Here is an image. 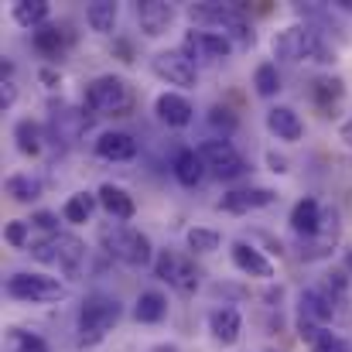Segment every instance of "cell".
Wrapping results in <instances>:
<instances>
[{"instance_id":"6da1fadb","label":"cell","mask_w":352,"mask_h":352,"mask_svg":"<svg viewBox=\"0 0 352 352\" xmlns=\"http://www.w3.org/2000/svg\"><path fill=\"white\" fill-rule=\"evenodd\" d=\"M274 58L280 62H336V52L308 24H291L274 34Z\"/></svg>"},{"instance_id":"7a4b0ae2","label":"cell","mask_w":352,"mask_h":352,"mask_svg":"<svg viewBox=\"0 0 352 352\" xmlns=\"http://www.w3.org/2000/svg\"><path fill=\"white\" fill-rule=\"evenodd\" d=\"M120 322V301L110 294H89L79 308V346H96Z\"/></svg>"},{"instance_id":"3957f363","label":"cell","mask_w":352,"mask_h":352,"mask_svg":"<svg viewBox=\"0 0 352 352\" xmlns=\"http://www.w3.org/2000/svg\"><path fill=\"white\" fill-rule=\"evenodd\" d=\"M31 256L41 260V263H55L65 274H76L82 267V260H86V243L79 236L55 233V236H45L41 243H34L31 246Z\"/></svg>"},{"instance_id":"277c9868","label":"cell","mask_w":352,"mask_h":352,"mask_svg":"<svg viewBox=\"0 0 352 352\" xmlns=\"http://www.w3.org/2000/svg\"><path fill=\"white\" fill-rule=\"evenodd\" d=\"M103 246L107 253H113L117 260L130 263V267H144L154 260V246L140 230H126V226H107L103 230Z\"/></svg>"},{"instance_id":"5b68a950","label":"cell","mask_w":352,"mask_h":352,"mask_svg":"<svg viewBox=\"0 0 352 352\" xmlns=\"http://www.w3.org/2000/svg\"><path fill=\"white\" fill-rule=\"evenodd\" d=\"M7 294L14 301H31V305H48L65 298V284L45 274H10L7 277Z\"/></svg>"},{"instance_id":"8992f818","label":"cell","mask_w":352,"mask_h":352,"mask_svg":"<svg viewBox=\"0 0 352 352\" xmlns=\"http://www.w3.org/2000/svg\"><path fill=\"white\" fill-rule=\"evenodd\" d=\"M86 107L93 113H107V117H123V110L130 107V89L120 76H100L89 82L86 89Z\"/></svg>"},{"instance_id":"52a82bcc","label":"cell","mask_w":352,"mask_h":352,"mask_svg":"<svg viewBox=\"0 0 352 352\" xmlns=\"http://www.w3.org/2000/svg\"><path fill=\"white\" fill-rule=\"evenodd\" d=\"M192 21L216 24V28H219V34H226L230 41L253 45V31H250L246 17H243L236 7H223V3H199V7H192Z\"/></svg>"},{"instance_id":"ba28073f","label":"cell","mask_w":352,"mask_h":352,"mask_svg":"<svg viewBox=\"0 0 352 352\" xmlns=\"http://www.w3.org/2000/svg\"><path fill=\"white\" fill-rule=\"evenodd\" d=\"M154 270H157V277L161 280H168L175 291H182V294H192V291H199V267L188 260V256H182V253H175V250H161L157 256H154Z\"/></svg>"},{"instance_id":"9c48e42d","label":"cell","mask_w":352,"mask_h":352,"mask_svg":"<svg viewBox=\"0 0 352 352\" xmlns=\"http://www.w3.org/2000/svg\"><path fill=\"white\" fill-rule=\"evenodd\" d=\"M151 69H154V76L157 79H164L168 86H195V79H199V69H195V62L182 52V48H168V52H157L154 55V62H151Z\"/></svg>"},{"instance_id":"30bf717a","label":"cell","mask_w":352,"mask_h":352,"mask_svg":"<svg viewBox=\"0 0 352 352\" xmlns=\"http://www.w3.org/2000/svg\"><path fill=\"white\" fill-rule=\"evenodd\" d=\"M199 154H202V161H206V168L216 175V178H236V175H243V157H239V151H236L230 140H206L202 147H199Z\"/></svg>"},{"instance_id":"8fae6325","label":"cell","mask_w":352,"mask_h":352,"mask_svg":"<svg viewBox=\"0 0 352 352\" xmlns=\"http://www.w3.org/2000/svg\"><path fill=\"white\" fill-rule=\"evenodd\" d=\"M182 52L195 62V58H226L233 52V41L219 31H188L182 41Z\"/></svg>"},{"instance_id":"7c38bea8","label":"cell","mask_w":352,"mask_h":352,"mask_svg":"<svg viewBox=\"0 0 352 352\" xmlns=\"http://www.w3.org/2000/svg\"><path fill=\"white\" fill-rule=\"evenodd\" d=\"M137 21H140V31L147 38H157V34H164L171 28L175 7L164 3V0H144V3H137Z\"/></svg>"},{"instance_id":"4fadbf2b","label":"cell","mask_w":352,"mask_h":352,"mask_svg":"<svg viewBox=\"0 0 352 352\" xmlns=\"http://www.w3.org/2000/svg\"><path fill=\"white\" fill-rule=\"evenodd\" d=\"M233 263L243 270V274H250V277H260V280H270L274 277V263L253 246V243H246V239H236L233 243Z\"/></svg>"},{"instance_id":"5bb4252c","label":"cell","mask_w":352,"mask_h":352,"mask_svg":"<svg viewBox=\"0 0 352 352\" xmlns=\"http://www.w3.org/2000/svg\"><path fill=\"white\" fill-rule=\"evenodd\" d=\"M96 154L103 161H133L137 157V140L123 130H107L96 140Z\"/></svg>"},{"instance_id":"9a60e30c","label":"cell","mask_w":352,"mask_h":352,"mask_svg":"<svg viewBox=\"0 0 352 352\" xmlns=\"http://www.w3.org/2000/svg\"><path fill=\"white\" fill-rule=\"evenodd\" d=\"M154 110H157V117L164 120L168 126H188L192 117H195L192 103H188L182 93H161L157 103H154Z\"/></svg>"},{"instance_id":"2e32d148","label":"cell","mask_w":352,"mask_h":352,"mask_svg":"<svg viewBox=\"0 0 352 352\" xmlns=\"http://www.w3.org/2000/svg\"><path fill=\"white\" fill-rule=\"evenodd\" d=\"M267 130L277 140H301L305 123H301V117L291 107H274V110H267Z\"/></svg>"},{"instance_id":"e0dca14e","label":"cell","mask_w":352,"mask_h":352,"mask_svg":"<svg viewBox=\"0 0 352 352\" xmlns=\"http://www.w3.org/2000/svg\"><path fill=\"white\" fill-rule=\"evenodd\" d=\"M209 332H212V339H216L219 346H233L236 339H239V332H243L239 311H236V308H216V311L209 315Z\"/></svg>"},{"instance_id":"ac0fdd59","label":"cell","mask_w":352,"mask_h":352,"mask_svg":"<svg viewBox=\"0 0 352 352\" xmlns=\"http://www.w3.org/2000/svg\"><path fill=\"white\" fill-rule=\"evenodd\" d=\"M277 195L270 192V188H243V192H230L223 202H219V209H226V212H250V209H263V206H270Z\"/></svg>"},{"instance_id":"d6986e66","label":"cell","mask_w":352,"mask_h":352,"mask_svg":"<svg viewBox=\"0 0 352 352\" xmlns=\"http://www.w3.org/2000/svg\"><path fill=\"white\" fill-rule=\"evenodd\" d=\"M202 175H206V161H202V154H199L195 147L178 151V157H175V178H178L185 188H195V185L202 182Z\"/></svg>"},{"instance_id":"ffe728a7","label":"cell","mask_w":352,"mask_h":352,"mask_svg":"<svg viewBox=\"0 0 352 352\" xmlns=\"http://www.w3.org/2000/svg\"><path fill=\"white\" fill-rule=\"evenodd\" d=\"M287 223H291V230L298 236H308V239H311V236L318 233V226H322V209H318V202H315V199H301V202L291 209V219H287Z\"/></svg>"},{"instance_id":"44dd1931","label":"cell","mask_w":352,"mask_h":352,"mask_svg":"<svg viewBox=\"0 0 352 352\" xmlns=\"http://www.w3.org/2000/svg\"><path fill=\"white\" fill-rule=\"evenodd\" d=\"M96 199H100V206L113 216V219H133V212H137V206H133V199L120 188V185H100V192H96Z\"/></svg>"},{"instance_id":"7402d4cb","label":"cell","mask_w":352,"mask_h":352,"mask_svg":"<svg viewBox=\"0 0 352 352\" xmlns=\"http://www.w3.org/2000/svg\"><path fill=\"white\" fill-rule=\"evenodd\" d=\"M164 315H168V298L161 291H144L133 305V318L144 325H157Z\"/></svg>"},{"instance_id":"603a6c76","label":"cell","mask_w":352,"mask_h":352,"mask_svg":"<svg viewBox=\"0 0 352 352\" xmlns=\"http://www.w3.org/2000/svg\"><path fill=\"white\" fill-rule=\"evenodd\" d=\"M10 17H14L21 28L38 31L41 24H48V3H45V0H17V3L10 7Z\"/></svg>"},{"instance_id":"cb8c5ba5","label":"cell","mask_w":352,"mask_h":352,"mask_svg":"<svg viewBox=\"0 0 352 352\" xmlns=\"http://www.w3.org/2000/svg\"><path fill=\"white\" fill-rule=\"evenodd\" d=\"M311 239H315V246L305 253L308 260H311V256H322V253L332 250V243L339 239V212H336V209H325V212H322V226H318V233L311 236Z\"/></svg>"},{"instance_id":"d4e9b609","label":"cell","mask_w":352,"mask_h":352,"mask_svg":"<svg viewBox=\"0 0 352 352\" xmlns=\"http://www.w3.org/2000/svg\"><path fill=\"white\" fill-rule=\"evenodd\" d=\"M117 17H120V7L110 3V0H96V3L86 7V21H89V28L100 31V34H110V31L117 28Z\"/></svg>"},{"instance_id":"484cf974","label":"cell","mask_w":352,"mask_h":352,"mask_svg":"<svg viewBox=\"0 0 352 352\" xmlns=\"http://www.w3.org/2000/svg\"><path fill=\"white\" fill-rule=\"evenodd\" d=\"M14 140H17V151L21 154H28V157H34V154H41V126L34 123V120H17L14 123Z\"/></svg>"},{"instance_id":"4316f807","label":"cell","mask_w":352,"mask_h":352,"mask_svg":"<svg viewBox=\"0 0 352 352\" xmlns=\"http://www.w3.org/2000/svg\"><path fill=\"white\" fill-rule=\"evenodd\" d=\"M96 195H89V192H76V195H69V202L62 206V219L65 223H89V216H93V209H96Z\"/></svg>"},{"instance_id":"83f0119b","label":"cell","mask_w":352,"mask_h":352,"mask_svg":"<svg viewBox=\"0 0 352 352\" xmlns=\"http://www.w3.org/2000/svg\"><path fill=\"white\" fill-rule=\"evenodd\" d=\"M7 195H10L14 202H34V199L41 195V185H38V178H31V175H10V178H7Z\"/></svg>"},{"instance_id":"f1b7e54d","label":"cell","mask_w":352,"mask_h":352,"mask_svg":"<svg viewBox=\"0 0 352 352\" xmlns=\"http://www.w3.org/2000/svg\"><path fill=\"white\" fill-rule=\"evenodd\" d=\"M253 86H256V93H260L263 100L277 96V89H280L277 65H274V62H263V65H256V72H253Z\"/></svg>"},{"instance_id":"f546056e","label":"cell","mask_w":352,"mask_h":352,"mask_svg":"<svg viewBox=\"0 0 352 352\" xmlns=\"http://www.w3.org/2000/svg\"><path fill=\"white\" fill-rule=\"evenodd\" d=\"M62 45H65V34H62L55 24H41V28L34 31V48H38V52H45V55H58Z\"/></svg>"},{"instance_id":"4dcf8cb0","label":"cell","mask_w":352,"mask_h":352,"mask_svg":"<svg viewBox=\"0 0 352 352\" xmlns=\"http://www.w3.org/2000/svg\"><path fill=\"white\" fill-rule=\"evenodd\" d=\"M7 346H10V352H48L45 339H38L24 329H7Z\"/></svg>"},{"instance_id":"1f68e13d","label":"cell","mask_w":352,"mask_h":352,"mask_svg":"<svg viewBox=\"0 0 352 352\" xmlns=\"http://www.w3.org/2000/svg\"><path fill=\"white\" fill-rule=\"evenodd\" d=\"M188 250H195V253H212V250H219V233L216 230H206V226H195V230H188Z\"/></svg>"},{"instance_id":"d6a6232c","label":"cell","mask_w":352,"mask_h":352,"mask_svg":"<svg viewBox=\"0 0 352 352\" xmlns=\"http://www.w3.org/2000/svg\"><path fill=\"white\" fill-rule=\"evenodd\" d=\"M315 100H318L322 107L339 103V100H342V79H318V82H315Z\"/></svg>"},{"instance_id":"836d02e7","label":"cell","mask_w":352,"mask_h":352,"mask_svg":"<svg viewBox=\"0 0 352 352\" xmlns=\"http://www.w3.org/2000/svg\"><path fill=\"white\" fill-rule=\"evenodd\" d=\"M311 352H352V349L342 336H332L329 329H322V332L315 336V342H311Z\"/></svg>"},{"instance_id":"e575fe53","label":"cell","mask_w":352,"mask_h":352,"mask_svg":"<svg viewBox=\"0 0 352 352\" xmlns=\"http://www.w3.org/2000/svg\"><path fill=\"white\" fill-rule=\"evenodd\" d=\"M28 230H31V223H24V219H14V223H7L3 239H7L14 250H21V246H28Z\"/></svg>"},{"instance_id":"d590c367","label":"cell","mask_w":352,"mask_h":352,"mask_svg":"<svg viewBox=\"0 0 352 352\" xmlns=\"http://www.w3.org/2000/svg\"><path fill=\"white\" fill-rule=\"evenodd\" d=\"M14 100H17V86H14V79H0V107L10 110Z\"/></svg>"},{"instance_id":"8d00e7d4","label":"cell","mask_w":352,"mask_h":352,"mask_svg":"<svg viewBox=\"0 0 352 352\" xmlns=\"http://www.w3.org/2000/svg\"><path fill=\"white\" fill-rule=\"evenodd\" d=\"M209 120H212V126H223L226 133L236 126V120L230 117V110H219V107H216V110H209Z\"/></svg>"},{"instance_id":"74e56055","label":"cell","mask_w":352,"mask_h":352,"mask_svg":"<svg viewBox=\"0 0 352 352\" xmlns=\"http://www.w3.org/2000/svg\"><path fill=\"white\" fill-rule=\"evenodd\" d=\"M31 226H38V230H48V236H55V216H52V212H38V216L31 219Z\"/></svg>"},{"instance_id":"f35d334b","label":"cell","mask_w":352,"mask_h":352,"mask_svg":"<svg viewBox=\"0 0 352 352\" xmlns=\"http://www.w3.org/2000/svg\"><path fill=\"white\" fill-rule=\"evenodd\" d=\"M267 164H270V171H277V175H284V171H287V161H284V157H277V154H267Z\"/></svg>"},{"instance_id":"ab89813d","label":"cell","mask_w":352,"mask_h":352,"mask_svg":"<svg viewBox=\"0 0 352 352\" xmlns=\"http://www.w3.org/2000/svg\"><path fill=\"white\" fill-rule=\"evenodd\" d=\"M38 76H41V82H45V86H58V72H55V69H41Z\"/></svg>"},{"instance_id":"60d3db41","label":"cell","mask_w":352,"mask_h":352,"mask_svg":"<svg viewBox=\"0 0 352 352\" xmlns=\"http://www.w3.org/2000/svg\"><path fill=\"white\" fill-rule=\"evenodd\" d=\"M339 137H342V140H346V144H349V147H352V117L346 120L342 126H339Z\"/></svg>"},{"instance_id":"b9f144b4","label":"cell","mask_w":352,"mask_h":352,"mask_svg":"<svg viewBox=\"0 0 352 352\" xmlns=\"http://www.w3.org/2000/svg\"><path fill=\"white\" fill-rule=\"evenodd\" d=\"M346 267H349V270H352V250H349V256H346Z\"/></svg>"}]
</instances>
